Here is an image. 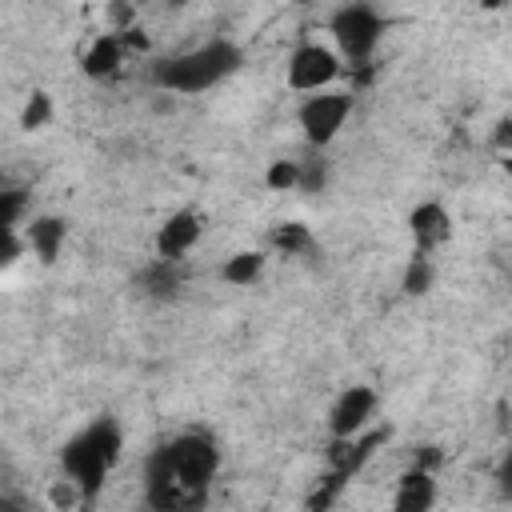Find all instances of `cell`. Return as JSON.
I'll use <instances>...</instances> for the list:
<instances>
[{"mask_svg": "<svg viewBox=\"0 0 512 512\" xmlns=\"http://www.w3.org/2000/svg\"><path fill=\"white\" fill-rule=\"evenodd\" d=\"M20 240H24V248H32V256H36V260L52 264V260L64 252V240H68V220H64V216H52V212L28 216V220H24Z\"/></svg>", "mask_w": 512, "mask_h": 512, "instance_id": "obj_10", "label": "cell"}, {"mask_svg": "<svg viewBox=\"0 0 512 512\" xmlns=\"http://www.w3.org/2000/svg\"><path fill=\"white\" fill-rule=\"evenodd\" d=\"M324 180H328V168H324V160H320V156L300 160V180H296V192H320V188H324Z\"/></svg>", "mask_w": 512, "mask_h": 512, "instance_id": "obj_20", "label": "cell"}, {"mask_svg": "<svg viewBox=\"0 0 512 512\" xmlns=\"http://www.w3.org/2000/svg\"><path fill=\"white\" fill-rule=\"evenodd\" d=\"M28 220V192L0 184V232H16Z\"/></svg>", "mask_w": 512, "mask_h": 512, "instance_id": "obj_17", "label": "cell"}, {"mask_svg": "<svg viewBox=\"0 0 512 512\" xmlns=\"http://www.w3.org/2000/svg\"><path fill=\"white\" fill-rule=\"evenodd\" d=\"M52 120V96L48 92H32L28 100H24V108H20V128L24 132H36V128H44Z\"/></svg>", "mask_w": 512, "mask_h": 512, "instance_id": "obj_18", "label": "cell"}, {"mask_svg": "<svg viewBox=\"0 0 512 512\" xmlns=\"http://www.w3.org/2000/svg\"><path fill=\"white\" fill-rule=\"evenodd\" d=\"M124 56H128L124 40H120L116 32H100V36H92V44L84 48L80 68H84L88 80H108V76H116V72L124 68Z\"/></svg>", "mask_w": 512, "mask_h": 512, "instance_id": "obj_12", "label": "cell"}, {"mask_svg": "<svg viewBox=\"0 0 512 512\" xmlns=\"http://www.w3.org/2000/svg\"><path fill=\"white\" fill-rule=\"evenodd\" d=\"M76 500H80V492H76V488H72V484H68L64 476H60V480L52 484V504H60V508H68V504H76Z\"/></svg>", "mask_w": 512, "mask_h": 512, "instance_id": "obj_22", "label": "cell"}, {"mask_svg": "<svg viewBox=\"0 0 512 512\" xmlns=\"http://www.w3.org/2000/svg\"><path fill=\"white\" fill-rule=\"evenodd\" d=\"M200 236H204V216L196 208H176L156 228V260L184 264V256L200 244Z\"/></svg>", "mask_w": 512, "mask_h": 512, "instance_id": "obj_8", "label": "cell"}, {"mask_svg": "<svg viewBox=\"0 0 512 512\" xmlns=\"http://www.w3.org/2000/svg\"><path fill=\"white\" fill-rule=\"evenodd\" d=\"M0 512H36V508L16 492H0Z\"/></svg>", "mask_w": 512, "mask_h": 512, "instance_id": "obj_23", "label": "cell"}, {"mask_svg": "<svg viewBox=\"0 0 512 512\" xmlns=\"http://www.w3.org/2000/svg\"><path fill=\"white\" fill-rule=\"evenodd\" d=\"M136 288H140L148 300H172V296H180V288H184V272H180V264H172V260H152V264L136 276Z\"/></svg>", "mask_w": 512, "mask_h": 512, "instance_id": "obj_13", "label": "cell"}, {"mask_svg": "<svg viewBox=\"0 0 512 512\" xmlns=\"http://www.w3.org/2000/svg\"><path fill=\"white\" fill-rule=\"evenodd\" d=\"M352 104H356V96L344 92V88H324V92L304 96V100L296 104V124H300L304 140H308L316 152L328 148V144L340 136V128L348 124Z\"/></svg>", "mask_w": 512, "mask_h": 512, "instance_id": "obj_5", "label": "cell"}, {"mask_svg": "<svg viewBox=\"0 0 512 512\" xmlns=\"http://www.w3.org/2000/svg\"><path fill=\"white\" fill-rule=\"evenodd\" d=\"M20 252H24L20 232H0V264H12Z\"/></svg>", "mask_w": 512, "mask_h": 512, "instance_id": "obj_21", "label": "cell"}, {"mask_svg": "<svg viewBox=\"0 0 512 512\" xmlns=\"http://www.w3.org/2000/svg\"><path fill=\"white\" fill-rule=\"evenodd\" d=\"M264 268H268V256L260 248H240L220 264V280L232 288H252L264 276Z\"/></svg>", "mask_w": 512, "mask_h": 512, "instance_id": "obj_14", "label": "cell"}, {"mask_svg": "<svg viewBox=\"0 0 512 512\" xmlns=\"http://www.w3.org/2000/svg\"><path fill=\"white\" fill-rule=\"evenodd\" d=\"M384 12L376 4H364V0H352V4H340L332 16H328V32L336 40V56L340 64L348 60L352 68H364L372 64L380 40H384Z\"/></svg>", "mask_w": 512, "mask_h": 512, "instance_id": "obj_4", "label": "cell"}, {"mask_svg": "<svg viewBox=\"0 0 512 512\" xmlns=\"http://www.w3.org/2000/svg\"><path fill=\"white\" fill-rule=\"evenodd\" d=\"M220 468V448L192 428L156 444L144 460V496L152 512H200Z\"/></svg>", "mask_w": 512, "mask_h": 512, "instance_id": "obj_1", "label": "cell"}, {"mask_svg": "<svg viewBox=\"0 0 512 512\" xmlns=\"http://www.w3.org/2000/svg\"><path fill=\"white\" fill-rule=\"evenodd\" d=\"M376 408H380V392H376L372 384H348V388L332 400V408H328V436H332L336 444L356 440L360 432H368Z\"/></svg>", "mask_w": 512, "mask_h": 512, "instance_id": "obj_7", "label": "cell"}, {"mask_svg": "<svg viewBox=\"0 0 512 512\" xmlns=\"http://www.w3.org/2000/svg\"><path fill=\"white\" fill-rule=\"evenodd\" d=\"M244 64V48L232 36H212L196 48H184L168 60H160L152 68L156 88L172 92V96H200L212 92L216 84H224L228 76H236Z\"/></svg>", "mask_w": 512, "mask_h": 512, "instance_id": "obj_2", "label": "cell"}, {"mask_svg": "<svg viewBox=\"0 0 512 512\" xmlns=\"http://www.w3.org/2000/svg\"><path fill=\"white\" fill-rule=\"evenodd\" d=\"M268 244H272L280 256H308V252L316 248V236H312L308 224L284 220V224H276V228L268 232Z\"/></svg>", "mask_w": 512, "mask_h": 512, "instance_id": "obj_15", "label": "cell"}, {"mask_svg": "<svg viewBox=\"0 0 512 512\" xmlns=\"http://www.w3.org/2000/svg\"><path fill=\"white\" fill-rule=\"evenodd\" d=\"M408 232H412V244L420 256H432L436 248L448 244L452 236V212L440 204V200H420L412 212H408Z\"/></svg>", "mask_w": 512, "mask_h": 512, "instance_id": "obj_9", "label": "cell"}, {"mask_svg": "<svg viewBox=\"0 0 512 512\" xmlns=\"http://www.w3.org/2000/svg\"><path fill=\"white\" fill-rule=\"evenodd\" d=\"M296 180H300V160H272L264 172V184L272 192H296Z\"/></svg>", "mask_w": 512, "mask_h": 512, "instance_id": "obj_19", "label": "cell"}, {"mask_svg": "<svg viewBox=\"0 0 512 512\" xmlns=\"http://www.w3.org/2000/svg\"><path fill=\"white\" fill-rule=\"evenodd\" d=\"M120 452H124V428L116 416H96L92 424H84L76 436L64 440L60 448V472L64 480L80 492V500H92L112 468L120 464Z\"/></svg>", "mask_w": 512, "mask_h": 512, "instance_id": "obj_3", "label": "cell"}, {"mask_svg": "<svg viewBox=\"0 0 512 512\" xmlns=\"http://www.w3.org/2000/svg\"><path fill=\"white\" fill-rule=\"evenodd\" d=\"M340 72H344V64H340L336 48H328V44H320V40H300V44L288 52V68H284L288 88L300 92V96H312V92L332 88V84L340 80Z\"/></svg>", "mask_w": 512, "mask_h": 512, "instance_id": "obj_6", "label": "cell"}, {"mask_svg": "<svg viewBox=\"0 0 512 512\" xmlns=\"http://www.w3.org/2000/svg\"><path fill=\"white\" fill-rule=\"evenodd\" d=\"M432 284H436V264H432V256H420V252H416V256L408 260V268H404L400 288H404V296H428Z\"/></svg>", "mask_w": 512, "mask_h": 512, "instance_id": "obj_16", "label": "cell"}, {"mask_svg": "<svg viewBox=\"0 0 512 512\" xmlns=\"http://www.w3.org/2000/svg\"><path fill=\"white\" fill-rule=\"evenodd\" d=\"M436 496H440L436 476L424 472V468H408L396 480V492H392V508L388 512H432Z\"/></svg>", "mask_w": 512, "mask_h": 512, "instance_id": "obj_11", "label": "cell"}]
</instances>
